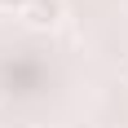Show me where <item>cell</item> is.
I'll return each instance as SVG.
<instances>
[{"mask_svg": "<svg viewBox=\"0 0 128 128\" xmlns=\"http://www.w3.org/2000/svg\"><path fill=\"white\" fill-rule=\"evenodd\" d=\"M124 4H128V0H124Z\"/></svg>", "mask_w": 128, "mask_h": 128, "instance_id": "obj_4", "label": "cell"}, {"mask_svg": "<svg viewBox=\"0 0 128 128\" xmlns=\"http://www.w3.org/2000/svg\"><path fill=\"white\" fill-rule=\"evenodd\" d=\"M0 9H18V13H22V9H26V0H0Z\"/></svg>", "mask_w": 128, "mask_h": 128, "instance_id": "obj_2", "label": "cell"}, {"mask_svg": "<svg viewBox=\"0 0 128 128\" xmlns=\"http://www.w3.org/2000/svg\"><path fill=\"white\" fill-rule=\"evenodd\" d=\"M124 80H128V58H124Z\"/></svg>", "mask_w": 128, "mask_h": 128, "instance_id": "obj_3", "label": "cell"}, {"mask_svg": "<svg viewBox=\"0 0 128 128\" xmlns=\"http://www.w3.org/2000/svg\"><path fill=\"white\" fill-rule=\"evenodd\" d=\"M62 13H66L62 0H26L22 18H26L31 26H58V22H62Z\"/></svg>", "mask_w": 128, "mask_h": 128, "instance_id": "obj_1", "label": "cell"}]
</instances>
